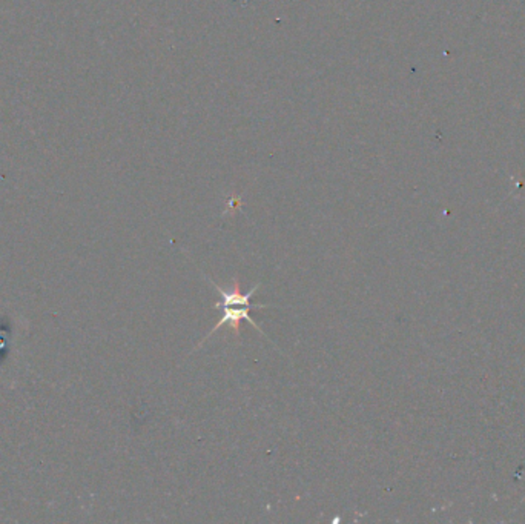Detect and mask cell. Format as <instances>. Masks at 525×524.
Here are the masks:
<instances>
[{
  "instance_id": "6da1fadb",
  "label": "cell",
  "mask_w": 525,
  "mask_h": 524,
  "mask_svg": "<svg viewBox=\"0 0 525 524\" xmlns=\"http://www.w3.org/2000/svg\"><path fill=\"white\" fill-rule=\"evenodd\" d=\"M214 308L221 311V318H220L218 323L209 331V334L205 337V340L200 341V343L197 345V348L194 351H197L201 345L205 343L206 340H209L210 336H214L215 332L220 331L223 326H230L232 332H234L235 336H238L240 334V321L241 320L249 321V323L252 326H254L258 332H261V334H265V332H262L258 328V325L255 323V321L252 320V317H250V309H265V308H275V306L262 305V303L261 305H225V303H220V301H218V303L214 305Z\"/></svg>"
}]
</instances>
